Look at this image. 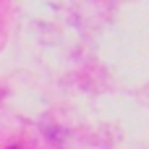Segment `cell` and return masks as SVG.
<instances>
[]
</instances>
